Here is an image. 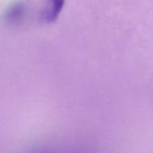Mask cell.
I'll list each match as a JSON object with an SVG mask.
<instances>
[{
    "instance_id": "cell-1",
    "label": "cell",
    "mask_w": 153,
    "mask_h": 153,
    "mask_svg": "<svg viewBox=\"0 0 153 153\" xmlns=\"http://www.w3.org/2000/svg\"><path fill=\"white\" fill-rule=\"evenodd\" d=\"M50 1L52 6H51L50 11L47 16V19L50 22H52L58 17V14L64 6V0H50Z\"/></svg>"
}]
</instances>
